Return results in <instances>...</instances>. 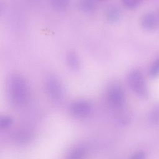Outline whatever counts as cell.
<instances>
[{
	"label": "cell",
	"mask_w": 159,
	"mask_h": 159,
	"mask_svg": "<svg viewBox=\"0 0 159 159\" xmlns=\"http://www.w3.org/2000/svg\"><path fill=\"white\" fill-rule=\"evenodd\" d=\"M7 93L11 102L16 106L25 104L29 98V88L25 79L19 74L11 75L7 80Z\"/></svg>",
	"instance_id": "obj_1"
},
{
	"label": "cell",
	"mask_w": 159,
	"mask_h": 159,
	"mask_svg": "<svg viewBox=\"0 0 159 159\" xmlns=\"http://www.w3.org/2000/svg\"><path fill=\"white\" fill-rule=\"evenodd\" d=\"M127 83L132 91L139 98L146 99L148 96L147 86L142 72L139 70H132L127 77Z\"/></svg>",
	"instance_id": "obj_2"
},
{
	"label": "cell",
	"mask_w": 159,
	"mask_h": 159,
	"mask_svg": "<svg viewBox=\"0 0 159 159\" xmlns=\"http://www.w3.org/2000/svg\"><path fill=\"white\" fill-rule=\"evenodd\" d=\"M107 98L113 107L120 108L123 106L125 99V93L119 83L112 82L109 84L107 89Z\"/></svg>",
	"instance_id": "obj_3"
},
{
	"label": "cell",
	"mask_w": 159,
	"mask_h": 159,
	"mask_svg": "<svg viewBox=\"0 0 159 159\" xmlns=\"http://www.w3.org/2000/svg\"><path fill=\"white\" fill-rule=\"evenodd\" d=\"M45 86L50 98L58 101L64 95V87L60 80L54 75H49L45 79Z\"/></svg>",
	"instance_id": "obj_4"
},
{
	"label": "cell",
	"mask_w": 159,
	"mask_h": 159,
	"mask_svg": "<svg viewBox=\"0 0 159 159\" xmlns=\"http://www.w3.org/2000/svg\"><path fill=\"white\" fill-rule=\"evenodd\" d=\"M92 109L91 104L86 100H78L71 104V113L78 117H83L89 114Z\"/></svg>",
	"instance_id": "obj_5"
},
{
	"label": "cell",
	"mask_w": 159,
	"mask_h": 159,
	"mask_svg": "<svg viewBox=\"0 0 159 159\" xmlns=\"http://www.w3.org/2000/svg\"><path fill=\"white\" fill-rule=\"evenodd\" d=\"M158 19L157 16L153 12H147L143 14L140 19L142 27L146 30H152L158 25Z\"/></svg>",
	"instance_id": "obj_6"
},
{
	"label": "cell",
	"mask_w": 159,
	"mask_h": 159,
	"mask_svg": "<svg viewBox=\"0 0 159 159\" xmlns=\"http://www.w3.org/2000/svg\"><path fill=\"white\" fill-rule=\"evenodd\" d=\"M105 16L109 22H117L122 17V11L117 6H109L106 10Z\"/></svg>",
	"instance_id": "obj_7"
},
{
	"label": "cell",
	"mask_w": 159,
	"mask_h": 159,
	"mask_svg": "<svg viewBox=\"0 0 159 159\" xmlns=\"http://www.w3.org/2000/svg\"><path fill=\"white\" fill-rule=\"evenodd\" d=\"M66 63L70 68L73 71L78 70L80 68V60L78 55L74 51H70L66 54Z\"/></svg>",
	"instance_id": "obj_8"
},
{
	"label": "cell",
	"mask_w": 159,
	"mask_h": 159,
	"mask_svg": "<svg viewBox=\"0 0 159 159\" xmlns=\"http://www.w3.org/2000/svg\"><path fill=\"white\" fill-rule=\"evenodd\" d=\"M96 0H79L78 7L84 12H91L96 7Z\"/></svg>",
	"instance_id": "obj_9"
},
{
	"label": "cell",
	"mask_w": 159,
	"mask_h": 159,
	"mask_svg": "<svg viewBox=\"0 0 159 159\" xmlns=\"http://www.w3.org/2000/svg\"><path fill=\"white\" fill-rule=\"evenodd\" d=\"M70 0H51L52 6L57 11H63L69 5Z\"/></svg>",
	"instance_id": "obj_10"
},
{
	"label": "cell",
	"mask_w": 159,
	"mask_h": 159,
	"mask_svg": "<svg viewBox=\"0 0 159 159\" xmlns=\"http://www.w3.org/2000/svg\"><path fill=\"white\" fill-rule=\"evenodd\" d=\"M149 75L152 78L159 76V57H157L151 64L149 71Z\"/></svg>",
	"instance_id": "obj_11"
},
{
	"label": "cell",
	"mask_w": 159,
	"mask_h": 159,
	"mask_svg": "<svg viewBox=\"0 0 159 159\" xmlns=\"http://www.w3.org/2000/svg\"><path fill=\"white\" fill-rule=\"evenodd\" d=\"M85 155V150L78 147L73 150L69 155V159H83Z\"/></svg>",
	"instance_id": "obj_12"
},
{
	"label": "cell",
	"mask_w": 159,
	"mask_h": 159,
	"mask_svg": "<svg viewBox=\"0 0 159 159\" xmlns=\"http://www.w3.org/2000/svg\"><path fill=\"white\" fill-rule=\"evenodd\" d=\"M121 2L124 7L132 9L138 7L142 2V0H121Z\"/></svg>",
	"instance_id": "obj_13"
},
{
	"label": "cell",
	"mask_w": 159,
	"mask_h": 159,
	"mask_svg": "<svg viewBox=\"0 0 159 159\" xmlns=\"http://www.w3.org/2000/svg\"><path fill=\"white\" fill-rule=\"evenodd\" d=\"M150 120L153 124H157L159 121V105H156L153 109L150 116Z\"/></svg>",
	"instance_id": "obj_14"
},
{
	"label": "cell",
	"mask_w": 159,
	"mask_h": 159,
	"mask_svg": "<svg viewBox=\"0 0 159 159\" xmlns=\"http://www.w3.org/2000/svg\"><path fill=\"white\" fill-rule=\"evenodd\" d=\"M12 123V120L8 116H4L0 120V127L1 129H7L11 126Z\"/></svg>",
	"instance_id": "obj_15"
},
{
	"label": "cell",
	"mask_w": 159,
	"mask_h": 159,
	"mask_svg": "<svg viewBox=\"0 0 159 159\" xmlns=\"http://www.w3.org/2000/svg\"><path fill=\"white\" fill-rule=\"evenodd\" d=\"M146 155L144 152H139L134 154L130 159H145Z\"/></svg>",
	"instance_id": "obj_16"
},
{
	"label": "cell",
	"mask_w": 159,
	"mask_h": 159,
	"mask_svg": "<svg viewBox=\"0 0 159 159\" xmlns=\"http://www.w3.org/2000/svg\"><path fill=\"white\" fill-rule=\"evenodd\" d=\"M96 1H104V0H96Z\"/></svg>",
	"instance_id": "obj_17"
}]
</instances>
